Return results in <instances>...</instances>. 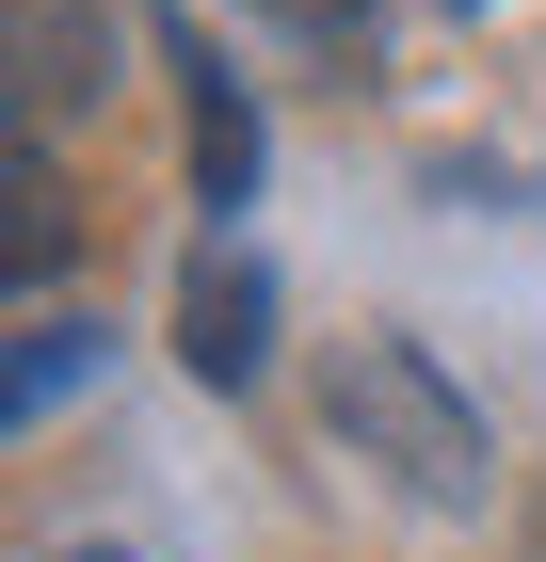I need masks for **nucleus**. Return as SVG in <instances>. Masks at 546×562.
Wrapping results in <instances>:
<instances>
[{
  "instance_id": "f257e3e1",
  "label": "nucleus",
  "mask_w": 546,
  "mask_h": 562,
  "mask_svg": "<svg viewBox=\"0 0 546 562\" xmlns=\"http://www.w3.org/2000/svg\"><path fill=\"white\" fill-rule=\"evenodd\" d=\"M322 434L354 450V467H386L402 498H450V515L499 482V450H482V402H466L419 338H337V370H322Z\"/></svg>"
},
{
  "instance_id": "423d86ee",
  "label": "nucleus",
  "mask_w": 546,
  "mask_h": 562,
  "mask_svg": "<svg viewBox=\"0 0 546 562\" xmlns=\"http://www.w3.org/2000/svg\"><path fill=\"white\" fill-rule=\"evenodd\" d=\"M81 370H97V322H65V305H48V322H16V418H48Z\"/></svg>"
},
{
  "instance_id": "f03ea898",
  "label": "nucleus",
  "mask_w": 546,
  "mask_h": 562,
  "mask_svg": "<svg viewBox=\"0 0 546 562\" xmlns=\"http://www.w3.org/2000/svg\"><path fill=\"white\" fill-rule=\"evenodd\" d=\"M177 370H193V386H257V370H274V273H257L242 241H210V258L177 273Z\"/></svg>"
},
{
  "instance_id": "7ed1b4c3",
  "label": "nucleus",
  "mask_w": 546,
  "mask_h": 562,
  "mask_svg": "<svg viewBox=\"0 0 546 562\" xmlns=\"http://www.w3.org/2000/svg\"><path fill=\"white\" fill-rule=\"evenodd\" d=\"M161 48H177V81H193V193H210V210H242V193H257V97L210 65V33H193V16H161Z\"/></svg>"
},
{
  "instance_id": "6e6552de",
  "label": "nucleus",
  "mask_w": 546,
  "mask_h": 562,
  "mask_svg": "<svg viewBox=\"0 0 546 562\" xmlns=\"http://www.w3.org/2000/svg\"><path fill=\"white\" fill-rule=\"evenodd\" d=\"M65 562H129V547H65Z\"/></svg>"
},
{
  "instance_id": "20e7f679",
  "label": "nucleus",
  "mask_w": 546,
  "mask_h": 562,
  "mask_svg": "<svg viewBox=\"0 0 546 562\" xmlns=\"http://www.w3.org/2000/svg\"><path fill=\"white\" fill-rule=\"evenodd\" d=\"M97 65H113V33L81 0H16V130H48L65 97H97Z\"/></svg>"
},
{
  "instance_id": "39448f33",
  "label": "nucleus",
  "mask_w": 546,
  "mask_h": 562,
  "mask_svg": "<svg viewBox=\"0 0 546 562\" xmlns=\"http://www.w3.org/2000/svg\"><path fill=\"white\" fill-rule=\"evenodd\" d=\"M0 258H16V273H65V161H48V130H16V177H0Z\"/></svg>"
},
{
  "instance_id": "0eeeda50",
  "label": "nucleus",
  "mask_w": 546,
  "mask_h": 562,
  "mask_svg": "<svg viewBox=\"0 0 546 562\" xmlns=\"http://www.w3.org/2000/svg\"><path fill=\"white\" fill-rule=\"evenodd\" d=\"M274 16H290V33H322V48H354V33H370V0H274Z\"/></svg>"
},
{
  "instance_id": "1a4fd4ad",
  "label": "nucleus",
  "mask_w": 546,
  "mask_h": 562,
  "mask_svg": "<svg viewBox=\"0 0 546 562\" xmlns=\"http://www.w3.org/2000/svg\"><path fill=\"white\" fill-rule=\"evenodd\" d=\"M531 562H546V515H531Z\"/></svg>"
}]
</instances>
